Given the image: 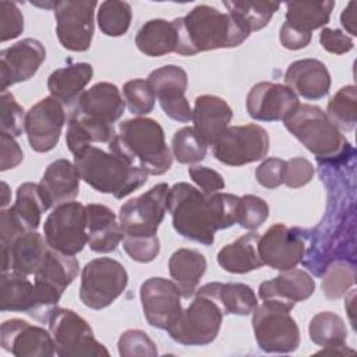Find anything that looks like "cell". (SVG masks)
<instances>
[{
    "label": "cell",
    "instance_id": "d6a6232c",
    "mask_svg": "<svg viewBox=\"0 0 357 357\" xmlns=\"http://www.w3.org/2000/svg\"><path fill=\"white\" fill-rule=\"evenodd\" d=\"M1 311H18L36 314L38 303L35 294V286L29 282L26 275L7 271L3 272L0 280Z\"/></svg>",
    "mask_w": 357,
    "mask_h": 357
},
{
    "label": "cell",
    "instance_id": "680465c9",
    "mask_svg": "<svg viewBox=\"0 0 357 357\" xmlns=\"http://www.w3.org/2000/svg\"><path fill=\"white\" fill-rule=\"evenodd\" d=\"M354 297H356V290H350L349 296H346V303H344V307L349 312V317H350V322L353 325V328L356 326V321H354Z\"/></svg>",
    "mask_w": 357,
    "mask_h": 357
},
{
    "label": "cell",
    "instance_id": "d4e9b609",
    "mask_svg": "<svg viewBox=\"0 0 357 357\" xmlns=\"http://www.w3.org/2000/svg\"><path fill=\"white\" fill-rule=\"evenodd\" d=\"M79 180L78 170L70 160L57 159L52 162L39 183V190L47 209L71 202L79 192Z\"/></svg>",
    "mask_w": 357,
    "mask_h": 357
},
{
    "label": "cell",
    "instance_id": "60d3db41",
    "mask_svg": "<svg viewBox=\"0 0 357 357\" xmlns=\"http://www.w3.org/2000/svg\"><path fill=\"white\" fill-rule=\"evenodd\" d=\"M131 6L126 1L106 0L102 1L98 10V25L106 36L124 35L131 24Z\"/></svg>",
    "mask_w": 357,
    "mask_h": 357
},
{
    "label": "cell",
    "instance_id": "f1b7e54d",
    "mask_svg": "<svg viewBox=\"0 0 357 357\" xmlns=\"http://www.w3.org/2000/svg\"><path fill=\"white\" fill-rule=\"evenodd\" d=\"M93 75L89 63H74L54 70L47 78L50 96L60 100L64 106L73 105L84 92Z\"/></svg>",
    "mask_w": 357,
    "mask_h": 357
},
{
    "label": "cell",
    "instance_id": "681fc988",
    "mask_svg": "<svg viewBox=\"0 0 357 357\" xmlns=\"http://www.w3.org/2000/svg\"><path fill=\"white\" fill-rule=\"evenodd\" d=\"M24 31V15L13 1H0V39L7 42L15 39Z\"/></svg>",
    "mask_w": 357,
    "mask_h": 357
},
{
    "label": "cell",
    "instance_id": "11a10c76",
    "mask_svg": "<svg viewBox=\"0 0 357 357\" xmlns=\"http://www.w3.org/2000/svg\"><path fill=\"white\" fill-rule=\"evenodd\" d=\"M321 46L333 54H343L353 49V40L340 29L324 28L319 33Z\"/></svg>",
    "mask_w": 357,
    "mask_h": 357
},
{
    "label": "cell",
    "instance_id": "30bf717a",
    "mask_svg": "<svg viewBox=\"0 0 357 357\" xmlns=\"http://www.w3.org/2000/svg\"><path fill=\"white\" fill-rule=\"evenodd\" d=\"M43 233L50 248L67 255L81 252L88 241L85 205L71 201L53 208L45 220Z\"/></svg>",
    "mask_w": 357,
    "mask_h": 357
},
{
    "label": "cell",
    "instance_id": "f35d334b",
    "mask_svg": "<svg viewBox=\"0 0 357 357\" xmlns=\"http://www.w3.org/2000/svg\"><path fill=\"white\" fill-rule=\"evenodd\" d=\"M310 339L325 349L339 347L346 344L347 329L344 321L335 312L322 311L312 317L308 326Z\"/></svg>",
    "mask_w": 357,
    "mask_h": 357
},
{
    "label": "cell",
    "instance_id": "db71d44e",
    "mask_svg": "<svg viewBox=\"0 0 357 357\" xmlns=\"http://www.w3.org/2000/svg\"><path fill=\"white\" fill-rule=\"evenodd\" d=\"M0 156L1 172L17 167L24 159V152L18 142L14 139V137L6 132L0 134Z\"/></svg>",
    "mask_w": 357,
    "mask_h": 357
},
{
    "label": "cell",
    "instance_id": "f6af8a7d",
    "mask_svg": "<svg viewBox=\"0 0 357 357\" xmlns=\"http://www.w3.org/2000/svg\"><path fill=\"white\" fill-rule=\"evenodd\" d=\"M269 216V206L261 197L247 194L240 197L237 209V225L247 230L258 229Z\"/></svg>",
    "mask_w": 357,
    "mask_h": 357
},
{
    "label": "cell",
    "instance_id": "9c48e42d",
    "mask_svg": "<svg viewBox=\"0 0 357 357\" xmlns=\"http://www.w3.org/2000/svg\"><path fill=\"white\" fill-rule=\"evenodd\" d=\"M127 283V271L119 261L106 257L95 258L82 269L79 298L88 308L102 310L121 296Z\"/></svg>",
    "mask_w": 357,
    "mask_h": 357
},
{
    "label": "cell",
    "instance_id": "4316f807",
    "mask_svg": "<svg viewBox=\"0 0 357 357\" xmlns=\"http://www.w3.org/2000/svg\"><path fill=\"white\" fill-rule=\"evenodd\" d=\"M49 245L36 231H26L17 237L10 247H1V271H14L22 275H35Z\"/></svg>",
    "mask_w": 357,
    "mask_h": 357
},
{
    "label": "cell",
    "instance_id": "5bb4252c",
    "mask_svg": "<svg viewBox=\"0 0 357 357\" xmlns=\"http://www.w3.org/2000/svg\"><path fill=\"white\" fill-rule=\"evenodd\" d=\"M98 3L89 0L56 1V33L60 45L71 52H85L93 36V14Z\"/></svg>",
    "mask_w": 357,
    "mask_h": 357
},
{
    "label": "cell",
    "instance_id": "ab89813d",
    "mask_svg": "<svg viewBox=\"0 0 357 357\" xmlns=\"http://www.w3.org/2000/svg\"><path fill=\"white\" fill-rule=\"evenodd\" d=\"M357 91L354 85L342 86L329 100L326 114L339 131H351L357 121Z\"/></svg>",
    "mask_w": 357,
    "mask_h": 357
},
{
    "label": "cell",
    "instance_id": "7dc6e473",
    "mask_svg": "<svg viewBox=\"0 0 357 357\" xmlns=\"http://www.w3.org/2000/svg\"><path fill=\"white\" fill-rule=\"evenodd\" d=\"M1 132H6L11 137H20L25 131V116L24 109L18 105L14 95L10 92H1Z\"/></svg>",
    "mask_w": 357,
    "mask_h": 357
},
{
    "label": "cell",
    "instance_id": "1f68e13d",
    "mask_svg": "<svg viewBox=\"0 0 357 357\" xmlns=\"http://www.w3.org/2000/svg\"><path fill=\"white\" fill-rule=\"evenodd\" d=\"M258 233H247L218 252V264L230 273H248L264 266L258 252Z\"/></svg>",
    "mask_w": 357,
    "mask_h": 357
},
{
    "label": "cell",
    "instance_id": "816d5d0a",
    "mask_svg": "<svg viewBox=\"0 0 357 357\" xmlns=\"http://www.w3.org/2000/svg\"><path fill=\"white\" fill-rule=\"evenodd\" d=\"M188 176L205 195H212L225 188L223 177L208 166H191Z\"/></svg>",
    "mask_w": 357,
    "mask_h": 357
},
{
    "label": "cell",
    "instance_id": "d590c367",
    "mask_svg": "<svg viewBox=\"0 0 357 357\" xmlns=\"http://www.w3.org/2000/svg\"><path fill=\"white\" fill-rule=\"evenodd\" d=\"M335 1H290L286 3V24L311 33V31L322 28L329 22Z\"/></svg>",
    "mask_w": 357,
    "mask_h": 357
},
{
    "label": "cell",
    "instance_id": "2e32d148",
    "mask_svg": "<svg viewBox=\"0 0 357 357\" xmlns=\"http://www.w3.org/2000/svg\"><path fill=\"white\" fill-rule=\"evenodd\" d=\"M139 297L145 319L156 329L167 331L183 311L177 284L165 278L146 279L141 284Z\"/></svg>",
    "mask_w": 357,
    "mask_h": 357
},
{
    "label": "cell",
    "instance_id": "c3c4849f",
    "mask_svg": "<svg viewBox=\"0 0 357 357\" xmlns=\"http://www.w3.org/2000/svg\"><path fill=\"white\" fill-rule=\"evenodd\" d=\"M123 248L128 257L137 262L146 264L153 261L160 251L158 236H124Z\"/></svg>",
    "mask_w": 357,
    "mask_h": 357
},
{
    "label": "cell",
    "instance_id": "9f6ffc18",
    "mask_svg": "<svg viewBox=\"0 0 357 357\" xmlns=\"http://www.w3.org/2000/svg\"><path fill=\"white\" fill-rule=\"evenodd\" d=\"M279 36H280L282 46L289 49V50L303 49V47L308 46L310 42H311V33L301 32V31L290 26L286 22L282 25Z\"/></svg>",
    "mask_w": 357,
    "mask_h": 357
},
{
    "label": "cell",
    "instance_id": "7bdbcfd3",
    "mask_svg": "<svg viewBox=\"0 0 357 357\" xmlns=\"http://www.w3.org/2000/svg\"><path fill=\"white\" fill-rule=\"evenodd\" d=\"M206 145L199 139L192 127L177 130L172 139L173 156L178 163L192 165L205 159Z\"/></svg>",
    "mask_w": 357,
    "mask_h": 357
},
{
    "label": "cell",
    "instance_id": "7402d4cb",
    "mask_svg": "<svg viewBox=\"0 0 357 357\" xmlns=\"http://www.w3.org/2000/svg\"><path fill=\"white\" fill-rule=\"evenodd\" d=\"M315 282L310 273L303 269L280 271L278 276L259 284L258 296L264 301H276L290 311L293 307L314 294Z\"/></svg>",
    "mask_w": 357,
    "mask_h": 357
},
{
    "label": "cell",
    "instance_id": "d6986e66",
    "mask_svg": "<svg viewBox=\"0 0 357 357\" xmlns=\"http://www.w3.org/2000/svg\"><path fill=\"white\" fill-rule=\"evenodd\" d=\"M46 59V49L40 40L25 38L0 52V91L28 81Z\"/></svg>",
    "mask_w": 357,
    "mask_h": 357
},
{
    "label": "cell",
    "instance_id": "8fae6325",
    "mask_svg": "<svg viewBox=\"0 0 357 357\" xmlns=\"http://www.w3.org/2000/svg\"><path fill=\"white\" fill-rule=\"evenodd\" d=\"M269 151V135L258 124L227 127L212 145L213 156L227 166L261 160Z\"/></svg>",
    "mask_w": 357,
    "mask_h": 357
},
{
    "label": "cell",
    "instance_id": "277c9868",
    "mask_svg": "<svg viewBox=\"0 0 357 357\" xmlns=\"http://www.w3.org/2000/svg\"><path fill=\"white\" fill-rule=\"evenodd\" d=\"M74 165L82 181L99 192L112 194L117 199L130 195L148 180L145 170L93 145L74 153Z\"/></svg>",
    "mask_w": 357,
    "mask_h": 357
},
{
    "label": "cell",
    "instance_id": "91938a15",
    "mask_svg": "<svg viewBox=\"0 0 357 357\" xmlns=\"http://www.w3.org/2000/svg\"><path fill=\"white\" fill-rule=\"evenodd\" d=\"M0 187H1V199H0V205H1V209H3V208H6V206L10 204V201H11V192H10V188H8V185H7L6 181H1Z\"/></svg>",
    "mask_w": 357,
    "mask_h": 357
},
{
    "label": "cell",
    "instance_id": "e575fe53",
    "mask_svg": "<svg viewBox=\"0 0 357 357\" xmlns=\"http://www.w3.org/2000/svg\"><path fill=\"white\" fill-rule=\"evenodd\" d=\"M116 137L113 124L102 123L86 116L74 113L68 120L66 144L71 153H77L92 142L109 144Z\"/></svg>",
    "mask_w": 357,
    "mask_h": 357
},
{
    "label": "cell",
    "instance_id": "4dcf8cb0",
    "mask_svg": "<svg viewBox=\"0 0 357 357\" xmlns=\"http://www.w3.org/2000/svg\"><path fill=\"white\" fill-rule=\"evenodd\" d=\"M205 271L206 259L197 250L178 248L169 259V273L184 298L195 294Z\"/></svg>",
    "mask_w": 357,
    "mask_h": 357
},
{
    "label": "cell",
    "instance_id": "52a82bcc",
    "mask_svg": "<svg viewBox=\"0 0 357 357\" xmlns=\"http://www.w3.org/2000/svg\"><path fill=\"white\" fill-rule=\"evenodd\" d=\"M257 344L265 353H293L300 344V331L290 310L276 301H264L252 311Z\"/></svg>",
    "mask_w": 357,
    "mask_h": 357
},
{
    "label": "cell",
    "instance_id": "f907efd6",
    "mask_svg": "<svg viewBox=\"0 0 357 357\" xmlns=\"http://www.w3.org/2000/svg\"><path fill=\"white\" fill-rule=\"evenodd\" d=\"M315 169L305 158H291L284 163L283 184L290 188H298L308 184L314 177Z\"/></svg>",
    "mask_w": 357,
    "mask_h": 357
},
{
    "label": "cell",
    "instance_id": "5b68a950",
    "mask_svg": "<svg viewBox=\"0 0 357 357\" xmlns=\"http://www.w3.org/2000/svg\"><path fill=\"white\" fill-rule=\"evenodd\" d=\"M286 130L296 137L319 163H332L346 159L353 149L328 114L318 106L300 103L284 120Z\"/></svg>",
    "mask_w": 357,
    "mask_h": 357
},
{
    "label": "cell",
    "instance_id": "83f0119b",
    "mask_svg": "<svg viewBox=\"0 0 357 357\" xmlns=\"http://www.w3.org/2000/svg\"><path fill=\"white\" fill-rule=\"evenodd\" d=\"M85 209L89 248L99 254L114 251L124 237L116 213L102 204H88Z\"/></svg>",
    "mask_w": 357,
    "mask_h": 357
},
{
    "label": "cell",
    "instance_id": "ffe728a7",
    "mask_svg": "<svg viewBox=\"0 0 357 357\" xmlns=\"http://www.w3.org/2000/svg\"><path fill=\"white\" fill-rule=\"evenodd\" d=\"M0 342L3 350L17 357H52L56 354L50 332L20 318L1 324Z\"/></svg>",
    "mask_w": 357,
    "mask_h": 357
},
{
    "label": "cell",
    "instance_id": "6f0895ef",
    "mask_svg": "<svg viewBox=\"0 0 357 357\" xmlns=\"http://www.w3.org/2000/svg\"><path fill=\"white\" fill-rule=\"evenodd\" d=\"M356 8H357V3L356 1H350L347 4V7L343 10L342 15H340V22L343 25V28L351 35L356 36L357 35V29H356Z\"/></svg>",
    "mask_w": 357,
    "mask_h": 357
},
{
    "label": "cell",
    "instance_id": "7a4b0ae2",
    "mask_svg": "<svg viewBox=\"0 0 357 357\" xmlns=\"http://www.w3.org/2000/svg\"><path fill=\"white\" fill-rule=\"evenodd\" d=\"M172 22L177 33L174 52L180 56L237 47L250 35L231 14L222 13L206 4L194 7L187 15Z\"/></svg>",
    "mask_w": 357,
    "mask_h": 357
},
{
    "label": "cell",
    "instance_id": "836d02e7",
    "mask_svg": "<svg viewBox=\"0 0 357 357\" xmlns=\"http://www.w3.org/2000/svg\"><path fill=\"white\" fill-rule=\"evenodd\" d=\"M138 50L151 57L165 56L176 50L177 33L172 21L155 18L146 21L135 35Z\"/></svg>",
    "mask_w": 357,
    "mask_h": 357
},
{
    "label": "cell",
    "instance_id": "b9f144b4",
    "mask_svg": "<svg viewBox=\"0 0 357 357\" xmlns=\"http://www.w3.org/2000/svg\"><path fill=\"white\" fill-rule=\"evenodd\" d=\"M356 283V266L353 261L336 259L326 265L322 276V291L328 298H339Z\"/></svg>",
    "mask_w": 357,
    "mask_h": 357
},
{
    "label": "cell",
    "instance_id": "484cf974",
    "mask_svg": "<svg viewBox=\"0 0 357 357\" xmlns=\"http://www.w3.org/2000/svg\"><path fill=\"white\" fill-rule=\"evenodd\" d=\"M231 117L233 112L225 99L215 95L197 96L192 109V128L206 146L215 144L229 127Z\"/></svg>",
    "mask_w": 357,
    "mask_h": 357
},
{
    "label": "cell",
    "instance_id": "f546056e",
    "mask_svg": "<svg viewBox=\"0 0 357 357\" xmlns=\"http://www.w3.org/2000/svg\"><path fill=\"white\" fill-rule=\"evenodd\" d=\"M195 293L213 298L225 315H248L258 305L254 290L244 283L211 282L197 289Z\"/></svg>",
    "mask_w": 357,
    "mask_h": 357
},
{
    "label": "cell",
    "instance_id": "cb8c5ba5",
    "mask_svg": "<svg viewBox=\"0 0 357 357\" xmlns=\"http://www.w3.org/2000/svg\"><path fill=\"white\" fill-rule=\"evenodd\" d=\"M124 107L126 100L114 84L98 82L82 92L74 112L102 123L113 124L123 116Z\"/></svg>",
    "mask_w": 357,
    "mask_h": 357
},
{
    "label": "cell",
    "instance_id": "7c38bea8",
    "mask_svg": "<svg viewBox=\"0 0 357 357\" xmlns=\"http://www.w3.org/2000/svg\"><path fill=\"white\" fill-rule=\"evenodd\" d=\"M169 185L159 183L120 206L119 222L124 236H155L167 211Z\"/></svg>",
    "mask_w": 357,
    "mask_h": 357
},
{
    "label": "cell",
    "instance_id": "f5cc1de1",
    "mask_svg": "<svg viewBox=\"0 0 357 357\" xmlns=\"http://www.w3.org/2000/svg\"><path fill=\"white\" fill-rule=\"evenodd\" d=\"M286 160L279 158H268L265 159L255 170L257 181L265 188H276L283 184V173H284Z\"/></svg>",
    "mask_w": 357,
    "mask_h": 357
},
{
    "label": "cell",
    "instance_id": "8d00e7d4",
    "mask_svg": "<svg viewBox=\"0 0 357 357\" xmlns=\"http://www.w3.org/2000/svg\"><path fill=\"white\" fill-rule=\"evenodd\" d=\"M15 218L21 222L26 231H35L42 219V213L47 211L39 184L24 183L17 188L15 202L10 208Z\"/></svg>",
    "mask_w": 357,
    "mask_h": 357
},
{
    "label": "cell",
    "instance_id": "4fadbf2b",
    "mask_svg": "<svg viewBox=\"0 0 357 357\" xmlns=\"http://www.w3.org/2000/svg\"><path fill=\"white\" fill-rule=\"evenodd\" d=\"M78 259L74 255H67L49 247L39 269L35 273V294L38 311L49 312L57 305L64 290L78 275ZM36 311V312H38Z\"/></svg>",
    "mask_w": 357,
    "mask_h": 357
},
{
    "label": "cell",
    "instance_id": "603a6c76",
    "mask_svg": "<svg viewBox=\"0 0 357 357\" xmlns=\"http://www.w3.org/2000/svg\"><path fill=\"white\" fill-rule=\"evenodd\" d=\"M284 85L297 96L318 100L326 96L331 89V74L322 61L317 59H301L287 67Z\"/></svg>",
    "mask_w": 357,
    "mask_h": 357
},
{
    "label": "cell",
    "instance_id": "9a60e30c",
    "mask_svg": "<svg viewBox=\"0 0 357 357\" xmlns=\"http://www.w3.org/2000/svg\"><path fill=\"white\" fill-rule=\"evenodd\" d=\"M298 227L283 223L271 226L258 240V252L264 265L276 271L296 268L304 259L305 234Z\"/></svg>",
    "mask_w": 357,
    "mask_h": 357
},
{
    "label": "cell",
    "instance_id": "bcb514c9",
    "mask_svg": "<svg viewBox=\"0 0 357 357\" xmlns=\"http://www.w3.org/2000/svg\"><path fill=\"white\" fill-rule=\"evenodd\" d=\"M119 354L123 357H155L158 349L155 342L141 329H127L117 343Z\"/></svg>",
    "mask_w": 357,
    "mask_h": 357
},
{
    "label": "cell",
    "instance_id": "ba28073f",
    "mask_svg": "<svg viewBox=\"0 0 357 357\" xmlns=\"http://www.w3.org/2000/svg\"><path fill=\"white\" fill-rule=\"evenodd\" d=\"M223 315L213 298L197 293L191 304L181 311L177 321L166 332L180 344L205 346L216 339Z\"/></svg>",
    "mask_w": 357,
    "mask_h": 357
},
{
    "label": "cell",
    "instance_id": "8992f818",
    "mask_svg": "<svg viewBox=\"0 0 357 357\" xmlns=\"http://www.w3.org/2000/svg\"><path fill=\"white\" fill-rule=\"evenodd\" d=\"M46 321L54 342L57 356H109L107 349L95 339L89 324L75 311L54 305L49 310Z\"/></svg>",
    "mask_w": 357,
    "mask_h": 357
},
{
    "label": "cell",
    "instance_id": "3957f363",
    "mask_svg": "<svg viewBox=\"0 0 357 357\" xmlns=\"http://www.w3.org/2000/svg\"><path fill=\"white\" fill-rule=\"evenodd\" d=\"M107 146L110 152L148 174L162 176L172 167L173 155L166 145L163 128L149 117H135L120 123L119 134Z\"/></svg>",
    "mask_w": 357,
    "mask_h": 357
},
{
    "label": "cell",
    "instance_id": "e0dca14e",
    "mask_svg": "<svg viewBox=\"0 0 357 357\" xmlns=\"http://www.w3.org/2000/svg\"><path fill=\"white\" fill-rule=\"evenodd\" d=\"M66 123L64 105L53 96L35 103L25 116V134L35 152L52 151L60 139Z\"/></svg>",
    "mask_w": 357,
    "mask_h": 357
},
{
    "label": "cell",
    "instance_id": "ee69618b",
    "mask_svg": "<svg viewBox=\"0 0 357 357\" xmlns=\"http://www.w3.org/2000/svg\"><path fill=\"white\" fill-rule=\"evenodd\" d=\"M123 95L128 110L138 117L151 113L155 106L156 95L148 79L135 78L127 81L123 86Z\"/></svg>",
    "mask_w": 357,
    "mask_h": 357
},
{
    "label": "cell",
    "instance_id": "6da1fadb",
    "mask_svg": "<svg viewBox=\"0 0 357 357\" xmlns=\"http://www.w3.org/2000/svg\"><path fill=\"white\" fill-rule=\"evenodd\" d=\"M240 197L226 192L205 195L188 183L169 188L167 212L174 230L184 238L212 245L215 233L237 223Z\"/></svg>",
    "mask_w": 357,
    "mask_h": 357
},
{
    "label": "cell",
    "instance_id": "ac0fdd59",
    "mask_svg": "<svg viewBox=\"0 0 357 357\" xmlns=\"http://www.w3.org/2000/svg\"><path fill=\"white\" fill-rule=\"evenodd\" d=\"M148 81L167 117L178 123L192 120V109L184 95L188 85V77L184 68L174 64L163 66L153 70Z\"/></svg>",
    "mask_w": 357,
    "mask_h": 357
},
{
    "label": "cell",
    "instance_id": "44dd1931",
    "mask_svg": "<svg viewBox=\"0 0 357 357\" xmlns=\"http://www.w3.org/2000/svg\"><path fill=\"white\" fill-rule=\"evenodd\" d=\"M298 105V96L289 86L268 81L255 84L245 99L248 114L268 123L284 120Z\"/></svg>",
    "mask_w": 357,
    "mask_h": 357
},
{
    "label": "cell",
    "instance_id": "74e56055",
    "mask_svg": "<svg viewBox=\"0 0 357 357\" xmlns=\"http://www.w3.org/2000/svg\"><path fill=\"white\" fill-rule=\"evenodd\" d=\"M223 6L237 22L248 32L259 31L266 26L280 3L275 1H225Z\"/></svg>",
    "mask_w": 357,
    "mask_h": 357
}]
</instances>
